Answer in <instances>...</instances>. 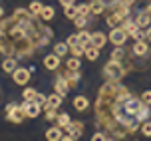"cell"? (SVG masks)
<instances>
[{
    "instance_id": "6da1fadb",
    "label": "cell",
    "mask_w": 151,
    "mask_h": 141,
    "mask_svg": "<svg viewBox=\"0 0 151 141\" xmlns=\"http://www.w3.org/2000/svg\"><path fill=\"white\" fill-rule=\"evenodd\" d=\"M149 104L135 97L119 82L107 80L96 97V123L109 139H123L133 135L145 119H149Z\"/></svg>"
},
{
    "instance_id": "7a4b0ae2",
    "label": "cell",
    "mask_w": 151,
    "mask_h": 141,
    "mask_svg": "<svg viewBox=\"0 0 151 141\" xmlns=\"http://www.w3.org/2000/svg\"><path fill=\"white\" fill-rule=\"evenodd\" d=\"M0 54L26 60L32 54L52 42L54 30L46 26L44 20H38L30 8H16L14 14L0 18Z\"/></svg>"
},
{
    "instance_id": "3957f363",
    "label": "cell",
    "mask_w": 151,
    "mask_h": 141,
    "mask_svg": "<svg viewBox=\"0 0 151 141\" xmlns=\"http://www.w3.org/2000/svg\"><path fill=\"white\" fill-rule=\"evenodd\" d=\"M127 74V70L125 66L117 62V60H109L106 66H104V76H106V80L109 82H121V78Z\"/></svg>"
},
{
    "instance_id": "277c9868",
    "label": "cell",
    "mask_w": 151,
    "mask_h": 141,
    "mask_svg": "<svg viewBox=\"0 0 151 141\" xmlns=\"http://www.w3.org/2000/svg\"><path fill=\"white\" fill-rule=\"evenodd\" d=\"M129 14H131V6H115L106 16V22H107V26L115 28V26H121V22L125 18H129Z\"/></svg>"
},
{
    "instance_id": "5b68a950",
    "label": "cell",
    "mask_w": 151,
    "mask_h": 141,
    "mask_svg": "<svg viewBox=\"0 0 151 141\" xmlns=\"http://www.w3.org/2000/svg\"><path fill=\"white\" fill-rule=\"evenodd\" d=\"M6 119L12 121V123H22L26 119V112H24L22 104L16 105V104H8L6 105Z\"/></svg>"
},
{
    "instance_id": "8992f818",
    "label": "cell",
    "mask_w": 151,
    "mask_h": 141,
    "mask_svg": "<svg viewBox=\"0 0 151 141\" xmlns=\"http://www.w3.org/2000/svg\"><path fill=\"white\" fill-rule=\"evenodd\" d=\"M127 32H125V28L123 26H115V28H111V32H109V36H107V40L111 42L113 46H123L125 42H127Z\"/></svg>"
},
{
    "instance_id": "52a82bcc",
    "label": "cell",
    "mask_w": 151,
    "mask_h": 141,
    "mask_svg": "<svg viewBox=\"0 0 151 141\" xmlns=\"http://www.w3.org/2000/svg\"><path fill=\"white\" fill-rule=\"evenodd\" d=\"M30 76H32V72L28 68H16L14 72H12V80L18 86H26V83L30 82Z\"/></svg>"
},
{
    "instance_id": "ba28073f",
    "label": "cell",
    "mask_w": 151,
    "mask_h": 141,
    "mask_svg": "<svg viewBox=\"0 0 151 141\" xmlns=\"http://www.w3.org/2000/svg\"><path fill=\"white\" fill-rule=\"evenodd\" d=\"M22 107H24V112H26V117H38L40 113H42V105L38 104V101H28V99H24V104H22Z\"/></svg>"
},
{
    "instance_id": "9c48e42d",
    "label": "cell",
    "mask_w": 151,
    "mask_h": 141,
    "mask_svg": "<svg viewBox=\"0 0 151 141\" xmlns=\"http://www.w3.org/2000/svg\"><path fill=\"white\" fill-rule=\"evenodd\" d=\"M131 54L135 58H147L149 56V46H147V40H137L133 48H131Z\"/></svg>"
},
{
    "instance_id": "30bf717a",
    "label": "cell",
    "mask_w": 151,
    "mask_h": 141,
    "mask_svg": "<svg viewBox=\"0 0 151 141\" xmlns=\"http://www.w3.org/2000/svg\"><path fill=\"white\" fill-rule=\"evenodd\" d=\"M62 76H64V80L70 83V88H72V89L78 88V83H80V80H82L80 70H68V68H66V72H62Z\"/></svg>"
},
{
    "instance_id": "8fae6325",
    "label": "cell",
    "mask_w": 151,
    "mask_h": 141,
    "mask_svg": "<svg viewBox=\"0 0 151 141\" xmlns=\"http://www.w3.org/2000/svg\"><path fill=\"white\" fill-rule=\"evenodd\" d=\"M54 89H56V91H58V94H60V96H68V91L72 88H70V83L66 82V80H64V76L62 74H58V78H56V80H54Z\"/></svg>"
},
{
    "instance_id": "7c38bea8",
    "label": "cell",
    "mask_w": 151,
    "mask_h": 141,
    "mask_svg": "<svg viewBox=\"0 0 151 141\" xmlns=\"http://www.w3.org/2000/svg\"><path fill=\"white\" fill-rule=\"evenodd\" d=\"M60 56L58 54H48V56H44V68L46 70H50V72H54V70H58L60 68Z\"/></svg>"
},
{
    "instance_id": "4fadbf2b",
    "label": "cell",
    "mask_w": 151,
    "mask_h": 141,
    "mask_svg": "<svg viewBox=\"0 0 151 141\" xmlns=\"http://www.w3.org/2000/svg\"><path fill=\"white\" fill-rule=\"evenodd\" d=\"M135 22H137V26H139V28H147V26L151 24V16H149V12H147L145 8L137 12V16H135Z\"/></svg>"
},
{
    "instance_id": "5bb4252c",
    "label": "cell",
    "mask_w": 151,
    "mask_h": 141,
    "mask_svg": "<svg viewBox=\"0 0 151 141\" xmlns=\"http://www.w3.org/2000/svg\"><path fill=\"white\" fill-rule=\"evenodd\" d=\"M62 99H64V96H60V94L56 91V94H52V96H48V101L42 105V109H48V107H56V109H58V107L62 105Z\"/></svg>"
},
{
    "instance_id": "9a60e30c",
    "label": "cell",
    "mask_w": 151,
    "mask_h": 141,
    "mask_svg": "<svg viewBox=\"0 0 151 141\" xmlns=\"http://www.w3.org/2000/svg\"><path fill=\"white\" fill-rule=\"evenodd\" d=\"M62 137H64V129H62L60 125L50 127V129L46 131V139L48 141H62Z\"/></svg>"
},
{
    "instance_id": "2e32d148",
    "label": "cell",
    "mask_w": 151,
    "mask_h": 141,
    "mask_svg": "<svg viewBox=\"0 0 151 141\" xmlns=\"http://www.w3.org/2000/svg\"><path fill=\"white\" fill-rule=\"evenodd\" d=\"M16 68H18V58H12V56H6V58L2 60V70L6 72V74H12Z\"/></svg>"
},
{
    "instance_id": "e0dca14e",
    "label": "cell",
    "mask_w": 151,
    "mask_h": 141,
    "mask_svg": "<svg viewBox=\"0 0 151 141\" xmlns=\"http://www.w3.org/2000/svg\"><path fill=\"white\" fill-rule=\"evenodd\" d=\"M91 44L98 46L99 50H101V48L107 44V36L104 34V32H93V34H91Z\"/></svg>"
},
{
    "instance_id": "ac0fdd59",
    "label": "cell",
    "mask_w": 151,
    "mask_h": 141,
    "mask_svg": "<svg viewBox=\"0 0 151 141\" xmlns=\"http://www.w3.org/2000/svg\"><path fill=\"white\" fill-rule=\"evenodd\" d=\"M107 8H106V4L101 2V0H91L90 2V12L93 16H98V14H104Z\"/></svg>"
},
{
    "instance_id": "d6986e66",
    "label": "cell",
    "mask_w": 151,
    "mask_h": 141,
    "mask_svg": "<svg viewBox=\"0 0 151 141\" xmlns=\"http://www.w3.org/2000/svg\"><path fill=\"white\" fill-rule=\"evenodd\" d=\"M88 105H90L88 97H83V96H76L74 97V107L78 109V112H86V109H88Z\"/></svg>"
},
{
    "instance_id": "ffe728a7",
    "label": "cell",
    "mask_w": 151,
    "mask_h": 141,
    "mask_svg": "<svg viewBox=\"0 0 151 141\" xmlns=\"http://www.w3.org/2000/svg\"><path fill=\"white\" fill-rule=\"evenodd\" d=\"M68 52H70L68 42H58V44H54V54H58L60 58H66Z\"/></svg>"
},
{
    "instance_id": "44dd1931",
    "label": "cell",
    "mask_w": 151,
    "mask_h": 141,
    "mask_svg": "<svg viewBox=\"0 0 151 141\" xmlns=\"http://www.w3.org/2000/svg\"><path fill=\"white\" fill-rule=\"evenodd\" d=\"M78 42H80L83 48L91 46V34L88 32V30H80V32H78Z\"/></svg>"
},
{
    "instance_id": "7402d4cb",
    "label": "cell",
    "mask_w": 151,
    "mask_h": 141,
    "mask_svg": "<svg viewBox=\"0 0 151 141\" xmlns=\"http://www.w3.org/2000/svg\"><path fill=\"white\" fill-rule=\"evenodd\" d=\"M83 58H88L90 60V62H93V60H98L99 58V48L98 46H88V48H86V52H83Z\"/></svg>"
},
{
    "instance_id": "603a6c76",
    "label": "cell",
    "mask_w": 151,
    "mask_h": 141,
    "mask_svg": "<svg viewBox=\"0 0 151 141\" xmlns=\"http://www.w3.org/2000/svg\"><path fill=\"white\" fill-rule=\"evenodd\" d=\"M121 26L125 28V32H127L129 36H131V34H135L137 30H139V26H137V22H135V20H131V18H125V20L121 22Z\"/></svg>"
},
{
    "instance_id": "cb8c5ba5",
    "label": "cell",
    "mask_w": 151,
    "mask_h": 141,
    "mask_svg": "<svg viewBox=\"0 0 151 141\" xmlns=\"http://www.w3.org/2000/svg\"><path fill=\"white\" fill-rule=\"evenodd\" d=\"M54 14H56V12H54V6H44L42 12H40V18H42L44 22H50L54 18Z\"/></svg>"
},
{
    "instance_id": "d4e9b609",
    "label": "cell",
    "mask_w": 151,
    "mask_h": 141,
    "mask_svg": "<svg viewBox=\"0 0 151 141\" xmlns=\"http://www.w3.org/2000/svg\"><path fill=\"white\" fill-rule=\"evenodd\" d=\"M70 121H72V117H70L68 113H58V117H56V123H58L62 129H66V127L70 125Z\"/></svg>"
},
{
    "instance_id": "484cf974",
    "label": "cell",
    "mask_w": 151,
    "mask_h": 141,
    "mask_svg": "<svg viewBox=\"0 0 151 141\" xmlns=\"http://www.w3.org/2000/svg\"><path fill=\"white\" fill-rule=\"evenodd\" d=\"M109 58H111V60H117V62H121V60L125 58V50H123V46H115V50H111Z\"/></svg>"
},
{
    "instance_id": "4316f807",
    "label": "cell",
    "mask_w": 151,
    "mask_h": 141,
    "mask_svg": "<svg viewBox=\"0 0 151 141\" xmlns=\"http://www.w3.org/2000/svg\"><path fill=\"white\" fill-rule=\"evenodd\" d=\"M80 66H82V62H80V58H78V56L66 60V68H68V70H80Z\"/></svg>"
},
{
    "instance_id": "83f0119b",
    "label": "cell",
    "mask_w": 151,
    "mask_h": 141,
    "mask_svg": "<svg viewBox=\"0 0 151 141\" xmlns=\"http://www.w3.org/2000/svg\"><path fill=\"white\" fill-rule=\"evenodd\" d=\"M83 52H86V48H83L80 42L70 46V54H72V56H78V58H80V56H83Z\"/></svg>"
},
{
    "instance_id": "f1b7e54d",
    "label": "cell",
    "mask_w": 151,
    "mask_h": 141,
    "mask_svg": "<svg viewBox=\"0 0 151 141\" xmlns=\"http://www.w3.org/2000/svg\"><path fill=\"white\" fill-rule=\"evenodd\" d=\"M30 12L32 14H36V16H40V12H42V8H44V4H42V2H38V0H32L30 2Z\"/></svg>"
},
{
    "instance_id": "f546056e",
    "label": "cell",
    "mask_w": 151,
    "mask_h": 141,
    "mask_svg": "<svg viewBox=\"0 0 151 141\" xmlns=\"http://www.w3.org/2000/svg\"><path fill=\"white\" fill-rule=\"evenodd\" d=\"M74 24H76V26H78L80 30H82L83 26L88 24V16H86V14H78V16L74 18Z\"/></svg>"
},
{
    "instance_id": "4dcf8cb0",
    "label": "cell",
    "mask_w": 151,
    "mask_h": 141,
    "mask_svg": "<svg viewBox=\"0 0 151 141\" xmlns=\"http://www.w3.org/2000/svg\"><path fill=\"white\" fill-rule=\"evenodd\" d=\"M36 94H38V91L34 88H26L22 91V97H24V99H28V101H32V99H36Z\"/></svg>"
},
{
    "instance_id": "1f68e13d",
    "label": "cell",
    "mask_w": 151,
    "mask_h": 141,
    "mask_svg": "<svg viewBox=\"0 0 151 141\" xmlns=\"http://www.w3.org/2000/svg\"><path fill=\"white\" fill-rule=\"evenodd\" d=\"M64 14H66V18H70V20H74L76 16H78V6H68V8H64Z\"/></svg>"
},
{
    "instance_id": "d6a6232c",
    "label": "cell",
    "mask_w": 151,
    "mask_h": 141,
    "mask_svg": "<svg viewBox=\"0 0 151 141\" xmlns=\"http://www.w3.org/2000/svg\"><path fill=\"white\" fill-rule=\"evenodd\" d=\"M44 113H46V119H48V121H56V117H58L56 107H48V109H44Z\"/></svg>"
},
{
    "instance_id": "836d02e7",
    "label": "cell",
    "mask_w": 151,
    "mask_h": 141,
    "mask_svg": "<svg viewBox=\"0 0 151 141\" xmlns=\"http://www.w3.org/2000/svg\"><path fill=\"white\" fill-rule=\"evenodd\" d=\"M139 129H141V133H143L145 137H151V121H147V119H145Z\"/></svg>"
},
{
    "instance_id": "e575fe53",
    "label": "cell",
    "mask_w": 151,
    "mask_h": 141,
    "mask_svg": "<svg viewBox=\"0 0 151 141\" xmlns=\"http://www.w3.org/2000/svg\"><path fill=\"white\" fill-rule=\"evenodd\" d=\"M101 2L106 4L107 10H111V8H115V6H121V2H123V0H101Z\"/></svg>"
},
{
    "instance_id": "d590c367",
    "label": "cell",
    "mask_w": 151,
    "mask_h": 141,
    "mask_svg": "<svg viewBox=\"0 0 151 141\" xmlns=\"http://www.w3.org/2000/svg\"><path fill=\"white\" fill-rule=\"evenodd\" d=\"M98 139H101V141H104V139H109V135H107L106 131H96V133L91 135V141H98Z\"/></svg>"
},
{
    "instance_id": "8d00e7d4",
    "label": "cell",
    "mask_w": 151,
    "mask_h": 141,
    "mask_svg": "<svg viewBox=\"0 0 151 141\" xmlns=\"http://www.w3.org/2000/svg\"><path fill=\"white\" fill-rule=\"evenodd\" d=\"M76 6H78V14H91L90 12V4H76Z\"/></svg>"
},
{
    "instance_id": "74e56055",
    "label": "cell",
    "mask_w": 151,
    "mask_h": 141,
    "mask_svg": "<svg viewBox=\"0 0 151 141\" xmlns=\"http://www.w3.org/2000/svg\"><path fill=\"white\" fill-rule=\"evenodd\" d=\"M131 38H133L135 42H137V40H145V28H139L135 34H131Z\"/></svg>"
},
{
    "instance_id": "f35d334b",
    "label": "cell",
    "mask_w": 151,
    "mask_h": 141,
    "mask_svg": "<svg viewBox=\"0 0 151 141\" xmlns=\"http://www.w3.org/2000/svg\"><path fill=\"white\" fill-rule=\"evenodd\" d=\"M139 97L143 99L145 104H149V105H151V89H145V91H143V94H141Z\"/></svg>"
},
{
    "instance_id": "ab89813d",
    "label": "cell",
    "mask_w": 151,
    "mask_h": 141,
    "mask_svg": "<svg viewBox=\"0 0 151 141\" xmlns=\"http://www.w3.org/2000/svg\"><path fill=\"white\" fill-rule=\"evenodd\" d=\"M34 101H38L40 105H44L46 101H48V96H44V94H36V99Z\"/></svg>"
},
{
    "instance_id": "60d3db41",
    "label": "cell",
    "mask_w": 151,
    "mask_h": 141,
    "mask_svg": "<svg viewBox=\"0 0 151 141\" xmlns=\"http://www.w3.org/2000/svg\"><path fill=\"white\" fill-rule=\"evenodd\" d=\"M66 42H68V46L78 44V32H76V34H72V36H68V40H66Z\"/></svg>"
},
{
    "instance_id": "b9f144b4",
    "label": "cell",
    "mask_w": 151,
    "mask_h": 141,
    "mask_svg": "<svg viewBox=\"0 0 151 141\" xmlns=\"http://www.w3.org/2000/svg\"><path fill=\"white\" fill-rule=\"evenodd\" d=\"M60 4H62L64 8H68V6H74L76 0H60Z\"/></svg>"
},
{
    "instance_id": "7bdbcfd3",
    "label": "cell",
    "mask_w": 151,
    "mask_h": 141,
    "mask_svg": "<svg viewBox=\"0 0 151 141\" xmlns=\"http://www.w3.org/2000/svg\"><path fill=\"white\" fill-rule=\"evenodd\" d=\"M145 40H147V42H151V26H147V28H145Z\"/></svg>"
},
{
    "instance_id": "ee69618b",
    "label": "cell",
    "mask_w": 151,
    "mask_h": 141,
    "mask_svg": "<svg viewBox=\"0 0 151 141\" xmlns=\"http://www.w3.org/2000/svg\"><path fill=\"white\" fill-rule=\"evenodd\" d=\"M145 10H147V12H149V16H151V2H149V6L145 8Z\"/></svg>"
},
{
    "instance_id": "f6af8a7d",
    "label": "cell",
    "mask_w": 151,
    "mask_h": 141,
    "mask_svg": "<svg viewBox=\"0 0 151 141\" xmlns=\"http://www.w3.org/2000/svg\"><path fill=\"white\" fill-rule=\"evenodd\" d=\"M2 16H4V8L0 6V18H2Z\"/></svg>"
},
{
    "instance_id": "bcb514c9",
    "label": "cell",
    "mask_w": 151,
    "mask_h": 141,
    "mask_svg": "<svg viewBox=\"0 0 151 141\" xmlns=\"http://www.w3.org/2000/svg\"><path fill=\"white\" fill-rule=\"evenodd\" d=\"M149 2H151V0H149Z\"/></svg>"
}]
</instances>
